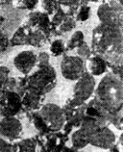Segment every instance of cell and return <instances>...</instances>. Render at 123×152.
I'll use <instances>...</instances> for the list:
<instances>
[{"mask_svg": "<svg viewBox=\"0 0 123 152\" xmlns=\"http://www.w3.org/2000/svg\"><path fill=\"white\" fill-rule=\"evenodd\" d=\"M56 81V73L50 66L39 69L27 78L25 82V92L42 97L53 89Z\"/></svg>", "mask_w": 123, "mask_h": 152, "instance_id": "cell-3", "label": "cell"}, {"mask_svg": "<svg viewBox=\"0 0 123 152\" xmlns=\"http://www.w3.org/2000/svg\"><path fill=\"white\" fill-rule=\"evenodd\" d=\"M38 1H32V0H25V1H19L17 2V7L21 9H29L31 10L35 8L38 4Z\"/></svg>", "mask_w": 123, "mask_h": 152, "instance_id": "cell-24", "label": "cell"}, {"mask_svg": "<svg viewBox=\"0 0 123 152\" xmlns=\"http://www.w3.org/2000/svg\"><path fill=\"white\" fill-rule=\"evenodd\" d=\"M8 47V40L7 37L1 36L0 37V53L4 52L7 50Z\"/></svg>", "mask_w": 123, "mask_h": 152, "instance_id": "cell-27", "label": "cell"}, {"mask_svg": "<svg viewBox=\"0 0 123 152\" xmlns=\"http://www.w3.org/2000/svg\"><path fill=\"white\" fill-rule=\"evenodd\" d=\"M76 26V22L72 16H67L63 21L58 26V30L61 33H67L72 31Z\"/></svg>", "mask_w": 123, "mask_h": 152, "instance_id": "cell-19", "label": "cell"}, {"mask_svg": "<svg viewBox=\"0 0 123 152\" xmlns=\"http://www.w3.org/2000/svg\"><path fill=\"white\" fill-rule=\"evenodd\" d=\"M23 107L22 97L15 91L0 94V117H14Z\"/></svg>", "mask_w": 123, "mask_h": 152, "instance_id": "cell-8", "label": "cell"}, {"mask_svg": "<svg viewBox=\"0 0 123 152\" xmlns=\"http://www.w3.org/2000/svg\"><path fill=\"white\" fill-rule=\"evenodd\" d=\"M66 50L65 44L62 39H56L51 43L50 51L52 56L55 57L61 56Z\"/></svg>", "mask_w": 123, "mask_h": 152, "instance_id": "cell-18", "label": "cell"}, {"mask_svg": "<svg viewBox=\"0 0 123 152\" xmlns=\"http://www.w3.org/2000/svg\"><path fill=\"white\" fill-rule=\"evenodd\" d=\"M61 71L65 79L77 80L85 72L84 61L78 56H65L61 61Z\"/></svg>", "mask_w": 123, "mask_h": 152, "instance_id": "cell-9", "label": "cell"}, {"mask_svg": "<svg viewBox=\"0 0 123 152\" xmlns=\"http://www.w3.org/2000/svg\"><path fill=\"white\" fill-rule=\"evenodd\" d=\"M0 152H13L12 145L2 138H0Z\"/></svg>", "mask_w": 123, "mask_h": 152, "instance_id": "cell-25", "label": "cell"}, {"mask_svg": "<svg viewBox=\"0 0 123 152\" xmlns=\"http://www.w3.org/2000/svg\"><path fill=\"white\" fill-rule=\"evenodd\" d=\"M84 35L82 31H76L75 33L71 36V37L68 40L67 43H66V48L70 50H73L76 48H78L84 43Z\"/></svg>", "mask_w": 123, "mask_h": 152, "instance_id": "cell-16", "label": "cell"}, {"mask_svg": "<svg viewBox=\"0 0 123 152\" xmlns=\"http://www.w3.org/2000/svg\"><path fill=\"white\" fill-rule=\"evenodd\" d=\"M41 8L45 11L48 15H53L60 8V5L58 1H49V0H44L41 1Z\"/></svg>", "mask_w": 123, "mask_h": 152, "instance_id": "cell-20", "label": "cell"}, {"mask_svg": "<svg viewBox=\"0 0 123 152\" xmlns=\"http://www.w3.org/2000/svg\"><path fill=\"white\" fill-rule=\"evenodd\" d=\"M3 85H4V83L1 81H0V91L2 90V88H3Z\"/></svg>", "mask_w": 123, "mask_h": 152, "instance_id": "cell-28", "label": "cell"}, {"mask_svg": "<svg viewBox=\"0 0 123 152\" xmlns=\"http://www.w3.org/2000/svg\"><path fill=\"white\" fill-rule=\"evenodd\" d=\"M26 25L35 29L41 30L46 33L49 31L50 19L48 14L45 12H33L29 14Z\"/></svg>", "mask_w": 123, "mask_h": 152, "instance_id": "cell-13", "label": "cell"}, {"mask_svg": "<svg viewBox=\"0 0 123 152\" xmlns=\"http://www.w3.org/2000/svg\"><path fill=\"white\" fill-rule=\"evenodd\" d=\"M122 2L105 1L100 5L97 14L101 23L109 26L122 27L123 9Z\"/></svg>", "mask_w": 123, "mask_h": 152, "instance_id": "cell-4", "label": "cell"}, {"mask_svg": "<svg viewBox=\"0 0 123 152\" xmlns=\"http://www.w3.org/2000/svg\"><path fill=\"white\" fill-rule=\"evenodd\" d=\"M23 125L19 120L14 117H4L0 119V134L4 138L14 139L20 136Z\"/></svg>", "mask_w": 123, "mask_h": 152, "instance_id": "cell-12", "label": "cell"}, {"mask_svg": "<svg viewBox=\"0 0 123 152\" xmlns=\"http://www.w3.org/2000/svg\"><path fill=\"white\" fill-rule=\"evenodd\" d=\"M77 53L78 57L82 60H88L91 56V49L87 43H84L82 45L77 48Z\"/></svg>", "mask_w": 123, "mask_h": 152, "instance_id": "cell-23", "label": "cell"}, {"mask_svg": "<svg viewBox=\"0 0 123 152\" xmlns=\"http://www.w3.org/2000/svg\"><path fill=\"white\" fill-rule=\"evenodd\" d=\"M39 114L47 129L53 131H57L62 129L67 120L63 109L55 104L42 105Z\"/></svg>", "mask_w": 123, "mask_h": 152, "instance_id": "cell-5", "label": "cell"}, {"mask_svg": "<svg viewBox=\"0 0 123 152\" xmlns=\"http://www.w3.org/2000/svg\"><path fill=\"white\" fill-rule=\"evenodd\" d=\"M81 4L73 18L76 22H84L89 18L90 15V8L88 6L87 2L81 1Z\"/></svg>", "mask_w": 123, "mask_h": 152, "instance_id": "cell-17", "label": "cell"}, {"mask_svg": "<svg viewBox=\"0 0 123 152\" xmlns=\"http://www.w3.org/2000/svg\"><path fill=\"white\" fill-rule=\"evenodd\" d=\"M9 68L6 66H0V81H1L3 83L6 81L9 78V74H10Z\"/></svg>", "mask_w": 123, "mask_h": 152, "instance_id": "cell-26", "label": "cell"}, {"mask_svg": "<svg viewBox=\"0 0 123 152\" xmlns=\"http://www.w3.org/2000/svg\"><path fill=\"white\" fill-rule=\"evenodd\" d=\"M70 152H76V151H70Z\"/></svg>", "mask_w": 123, "mask_h": 152, "instance_id": "cell-30", "label": "cell"}, {"mask_svg": "<svg viewBox=\"0 0 123 152\" xmlns=\"http://www.w3.org/2000/svg\"><path fill=\"white\" fill-rule=\"evenodd\" d=\"M111 152H119V151H116V150H114V149H112Z\"/></svg>", "mask_w": 123, "mask_h": 152, "instance_id": "cell-29", "label": "cell"}, {"mask_svg": "<svg viewBox=\"0 0 123 152\" xmlns=\"http://www.w3.org/2000/svg\"><path fill=\"white\" fill-rule=\"evenodd\" d=\"M46 41V32L24 25L16 31L12 39L13 45H30L41 47Z\"/></svg>", "mask_w": 123, "mask_h": 152, "instance_id": "cell-6", "label": "cell"}, {"mask_svg": "<svg viewBox=\"0 0 123 152\" xmlns=\"http://www.w3.org/2000/svg\"><path fill=\"white\" fill-rule=\"evenodd\" d=\"M116 135L109 128L97 129L92 134L89 144L103 149H110L116 143Z\"/></svg>", "mask_w": 123, "mask_h": 152, "instance_id": "cell-10", "label": "cell"}, {"mask_svg": "<svg viewBox=\"0 0 123 152\" xmlns=\"http://www.w3.org/2000/svg\"><path fill=\"white\" fill-rule=\"evenodd\" d=\"M76 81L73 86L72 98L78 105H82L95 93L96 81L94 77L88 72H84Z\"/></svg>", "mask_w": 123, "mask_h": 152, "instance_id": "cell-7", "label": "cell"}, {"mask_svg": "<svg viewBox=\"0 0 123 152\" xmlns=\"http://www.w3.org/2000/svg\"><path fill=\"white\" fill-rule=\"evenodd\" d=\"M50 55L46 52H41L37 56V64L39 67V69L47 68L50 66Z\"/></svg>", "mask_w": 123, "mask_h": 152, "instance_id": "cell-21", "label": "cell"}, {"mask_svg": "<svg viewBox=\"0 0 123 152\" xmlns=\"http://www.w3.org/2000/svg\"><path fill=\"white\" fill-rule=\"evenodd\" d=\"M94 94V99L99 105L111 111H116L122 105L123 100L122 78L109 73L101 79Z\"/></svg>", "mask_w": 123, "mask_h": 152, "instance_id": "cell-2", "label": "cell"}, {"mask_svg": "<svg viewBox=\"0 0 123 152\" xmlns=\"http://www.w3.org/2000/svg\"><path fill=\"white\" fill-rule=\"evenodd\" d=\"M41 102V97L38 95H33L27 92H24L22 96V103L23 106L30 110H35L38 108Z\"/></svg>", "mask_w": 123, "mask_h": 152, "instance_id": "cell-15", "label": "cell"}, {"mask_svg": "<svg viewBox=\"0 0 123 152\" xmlns=\"http://www.w3.org/2000/svg\"><path fill=\"white\" fill-rule=\"evenodd\" d=\"M122 27L99 24L93 30L91 50L102 57L120 53L122 50Z\"/></svg>", "mask_w": 123, "mask_h": 152, "instance_id": "cell-1", "label": "cell"}, {"mask_svg": "<svg viewBox=\"0 0 123 152\" xmlns=\"http://www.w3.org/2000/svg\"><path fill=\"white\" fill-rule=\"evenodd\" d=\"M87 68L88 73L94 76H100L106 72L107 64L102 57L95 55L90 57L87 61Z\"/></svg>", "mask_w": 123, "mask_h": 152, "instance_id": "cell-14", "label": "cell"}, {"mask_svg": "<svg viewBox=\"0 0 123 152\" xmlns=\"http://www.w3.org/2000/svg\"><path fill=\"white\" fill-rule=\"evenodd\" d=\"M21 152H36V141L29 139L22 141L19 145Z\"/></svg>", "mask_w": 123, "mask_h": 152, "instance_id": "cell-22", "label": "cell"}, {"mask_svg": "<svg viewBox=\"0 0 123 152\" xmlns=\"http://www.w3.org/2000/svg\"><path fill=\"white\" fill-rule=\"evenodd\" d=\"M37 56L33 51H21L14 58V66L22 74L27 76L36 66Z\"/></svg>", "mask_w": 123, "mask_h": 152, "instance_id": "cell-11", "label": "cell"}]
</instances>
